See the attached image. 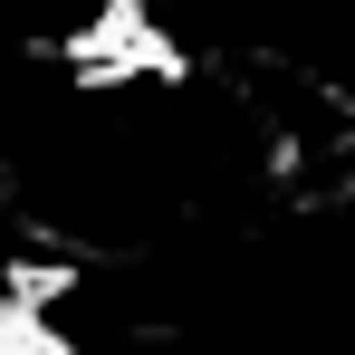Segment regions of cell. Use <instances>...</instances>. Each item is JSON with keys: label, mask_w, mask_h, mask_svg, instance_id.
<instances>
[{"label": "cell", "mask_w": 355, "mask_h": 355, "mask_svg": "<svg viewBox=\"0 0 355 355\" xmlns=\"http://www.w3.org/2000/svg\"><path fill=\"white\" fill-rule=\"evenodd\" d=\"M0 355H49V346H39V336H29L19 317H0Z\"/></svg>", "instance_id": "1"}]
</instances>
